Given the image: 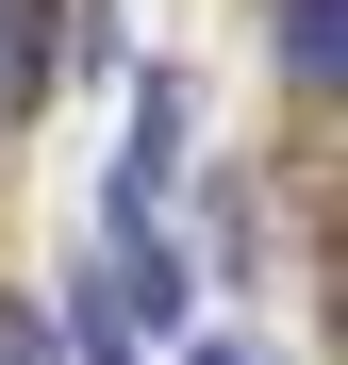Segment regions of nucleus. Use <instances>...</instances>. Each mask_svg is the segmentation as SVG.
<instances>
[{
  "instance_id": "obj_1",
  "label": "nucleus",
  "mask_w": 348,
  "mask_h": 365,
  "mask_svg": "<svg viewBox=\"0 0 348 365\" xmlns=\"http://www.w3.org/2000/svg\"><path fill=\"white\" fill-rule=\"evenodd\" d=\"M249 17H265V67L332 116V100H348V0H249Z\"/></svg>"
},
{
  "instance_id": "obj_2",
  "label": "nucleus",
  "mask_w": 348,
  "mask_h": 365,
  "mask_svg": "<svg viewBox=\"0 0 348 365\" xmlns=\"http://www.w3.org/2000/svg\"><path fill=\"white\" fill-rule=\"evenodd\" d=\"M50 34H67V17H50V0H0V116H17L50 67H67V50H50Z\"/></svg>"
},
{
  "instance_id": "obj_3",
  "label": "nucleus",
  "mask_w": 348,
  "mask_h": 365,
  "mask_svg": "<svg viewBox=\"0 0 348 365\" xmlns=\"http://www.w3.org/2000/svg\"><path fill=\"white\" fill-rule=\"evenodd\" d=\"M183 365H249V349H183Z\"/></svg>"
}]
</instances>
